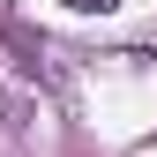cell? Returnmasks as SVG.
<instances>
[{"label":"cell","mask_w":157,"mask_h":157,"mask_svg":"<svg viewBox=\"0 0 157 157\" xmlns=\"http://www.w3.org/2000/svg\"><path fill=\"white\" fill-rule=\"evenodd\" d=\"M60 8H75V15H112L120 0H60Z\"/></svg>","instance_id":"cell-1"}]
</instances>
